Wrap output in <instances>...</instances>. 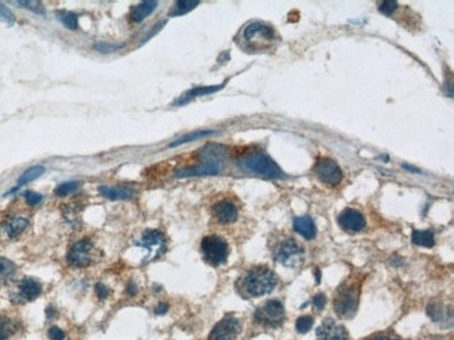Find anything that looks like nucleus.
<instances>
[{"instance_id": "1", "label": "nucleus", "mask_w": 454, "mask_h": 340, "mask_svg": "<svg viewBox=\"0 0 454 340\" xmlns=\"http://www.w3.org/2000/svg\"><path fill=\"white\" fill-rule=\"evenodd\" d=\"M277 275L268 266H253L238 279L236 290L243 299H256L271 293L277 286Z\"/></svg>"}, {"instance_id": "2", "label": "nucleus", "mask_w": 454, "mask_h": 340, "mask_svg": "<svg viewBox=\"0 0 454 340\" xmlns=\"http://www.w3.org/2000/svg\"><path fill=\"white\" fill-rule=\"evenodd\" d=\"M238 39V45L249 53H260L274 49L278 43V35L271 25L263 21H252L243 27Z\"/></svg>"}, {"instance_id": "3", "label": "nucleus", "mask_w": 454, "mask_h": 340, "mask_svg": "<svg viewBox=\"0 0 454 340\" xmlns=\"http://www.w3.org/2000/svg\"><path fill=\"white\" fill-rule=\"evenodd\" d=\"M201 161L188 169L176 172V177H192V176H211L221 173L224 169V151L218 145H208L200 152Z\"/></svg>"}, {"instance_id": "4", "label": "nucleus", "mask_w": 454, "mask_h": 340, "mask_svg": "<svg viewBox=\"0 0 454 340\" xmlns=\"http://www.w3.org/2000/svg\"><path fill=\"white\" fill-rule=\"evenodd\" d=\"M238 165L242 167L243 170L261 176V177H266V179H285L284 172L277 166V163L263 152H254V154L245 156L238 162Z\"/></svg>"}, {"instance_id": "5", "label": "nucleus", "mask_w": 454, "mask_h": 340, "mask_svg": "<svg viewBox=\"0 0 454 340\" xmlns=\"http://www.w3.org/2000/svg\"><path fill=\"white\" fill-rule=\"evenodd\" d=\"M359 305V285L344 283L334 296V311L339 318L351 319L357 314Z\"/></svg>"}, {"instance_id": "6", "label": "nucleus", "mask_w": 454, "mask_h": 340, "mask_svg": "<svg viewBox=\"0 0 454 340\" xmlns=\"http://www.w3.org/2000/svg\"><path fill=\"white\" fill-rule=\"evenodd\" d=\"M272 258L275 262L281 263L287 268H297L303 263L305 250L295 239L285 237L275 244L272 251Z\"/></svg>"}, {"instance_id": "7", "label": "nucleus", "mask_w": 454, "mask_h": 340, "mask_svg": "<svg viewBox=\"0 0 454 340\" xmlns=\"http://www.w3.org/2000/svg\"><path fill=\"white\" fill-rule=\"evenodd\" d=\"M201 255L208 265L211 266H219L226 262L230 257V245L222 237L211 234L201 240L200 244Z\"/></svg>"}, {"instance_id": "8", "label": "nucleus", "mask_w": 454, "mask_h": 340, "mask_svg": "<svg viewBox=\"0 0 454 340\" xmlns=\"http://www.w3.org/2000/svg\"><path fill=\"white\" fill-rule=\"evenodd\" d=\"M254 322L263 328H279L285 321V308L278 300H268L254 311Z\"/></svg>"}, {"instance_id": "9", "label": "nucleus", "mask_w": 454, "mask_h": 340, "mask_svg": "<svg viewBox=\"0 0 454 340\" xmlns=\"http://www.w3.org/2000/svg\"><path fill=\"white\" fill-rule=\"evenodd\" d=\"M98 259V250L90 239L76 241L67 252V262L73 268H87Z\"/></svg>"}, {"instance_id": "10", "label": "nucleus", "mask_w": 454, "mask_h": 340, "mask_svg": "<svg viewBox=\"0 0 454 340\" xmlns=\"http://www.w3.org/2000/svg\"><path fill=\"white\" fill-rule=\"evenodd\" d=\"M136 245H139V247L147 251L144 262H148V261H154V259H157V258L165 254L166 239H165L162 232L155 230V229H150V230H145L143 233L141 239L136 243Z\"/></svg>"}, {"instance_id": "11", "label": "nucleus", "mask_w": 454, "mask_h": 340, "mask_svg": "<svg viewBox=\"0 0 454 340\" xmlns=\"http://www.w3.org/2000/svg\"><path fill=\"white\" fill-rule=\"evenodd\" d=\"M313 172L321 183L328 185H337L343 180V170L338 163L331 158H320L316 162Z\"/></svg>"}, {"instance_id": "12", "label": "nucleus", "mask_w": 454, "mask_h": 340, "mask_svg": "<svg viewBox=\"0 0 454 340\" xmlns=\"http://www.w3.org/2000/svg\"><path fill=\"white\" fill-rule=\"evenodd\" d=\"M242 332L241 321L232 315H226L212 328L207 340H236Z\"/></svg>"}, {"instance_id": "13", "label": "nucleus", "mask_w": 454, "mask_h": 340, "mask_svg": "<svg viewBox=\"0 0 454 340\" xmlns=\"http://www.w3.org/2000/svg\"><path fill=\"white\" fill-rule=\"evenodd\" d=\"M211 216L219 225H232L238 221L239 208L232 199H219L211 207Z\"/></svg>"}, {"instance_id": "14", "label": "nucleus", "mask_w": 454, "mask_h": 340, "mask_svg": "<svg viewBox=\"0 0 454 340\" xmlns=\"http://www.w3.org/2000/svg\"><path fill=\"white\" fill-rule=\"evenodd\" d=\"M317 340H350V334L345 326L335 322L333 318H327L316 330Z\"/></svg>"}, {"instance_id": "15", "label": "nucleus", "mask_w": 454, "mask_h": 340, "mask_svg": "<svg viewBox=\"0 0 454 340\" xmlns=\"http://www.w3.org/2000/svg\"><path fill=\"white\" fill-rule=\"evenodd\" d=\"M338 225L347 232H362L366 226V221L359 211L347 208L338 215Z\"/></svg>"}, {"instance_id": "16", "label": "nucleus", "mask_w": 454, "mask_h": 340, "mask_svg": "<svg viewBox=\"0 0 454 340\" xmlns=\"http://www.w3.org/2000/svg\"><path fill=\"white\" fill-rule=\"evenodd\" d=\"M42 293V285L32 278H25L18 285L17 297L21 301H32L38 299Z\"/></svg>"}, {"instance_id": "17", "label": "nucleus", "mask_w": 454, "mask_h": 340, "mask_svg": "<svg viewBox=\"0 0 454 340\" xmlns=\"http://www.w3.org/2000/svg\"><path fill=\"white\" fill-rule=\"evenodd\" d=\"M98 190L108 199H129L134 195V188L130 185H101Z\"/></svg>"}, {"instance_id": "18", "label": "nucleus", "mask_w": 454, "mask_h": 340, "mask_svg": "<svg viewBox=\"0 0 454 340\" xmlns=\"http://www.w3.org/2000/svg\"><path fill=\"white\" fill-rule=\"evenodd\" d=\"M28 223H30V221L25 216H12V218H9L5 222L3 232L6 233V236L9 239H14V237H17V236H20L21 233L24 232L27 226H28Z\"/></svg>"}, {"instance_id": "19", "label": "nucleus", "mask_w": 454, "mask_h": 340, "mask_svg": "<svg viewBox=\"0 0 454 340\" xmlns=\"http://www.w3.org/2000/svg\"><path fill=\"white\" fill-rule=\"evenodd\" d=\"M294 230L299 233L303 239L313 240L316 237V225L310 216H299L294 219Z\"/></svg>"}, {"instance_id": "20", "label": "nucleus", "mask_w": 454, "mask_h": 340, "mask_svg": "<svg viewBox=\"0 0 454 340\" xmlns=\"http://www.w3.org/2000/svg\"><path fill=\"white\" fill-rule=\"evenodd\" d=\"M224 85L225 83L221 84V85H210V87H197V88H193V90L188 91L186 94H183L178 101L174 102V105H175V106H178V105H183V103H188L189 101H192L193 98H197V96L214 94V92H217V91H219L221 88H224Z\"/></svg>"}, {"instance_id": "21", "label": "nucleus", "mask_w": 454, "mask_h": 340, "mask_svg": "<svg viewBox=\"0 0 454 340\" xmlns=\"http://www.w3.org/2000/svg\"><path fill=\"white\" fill-rule=\"evenodd\" d=\"M158 6V2H141L137 6H134L130 12V20L133 23H141L144 18L151 14Z\"/></svg>"}, {"instance_id": "22", "label": "nucleus", "mask_w": 454, "mask_h": 340, "mask_svg": "<svg viewBox=\"0 0 454 340\" xmlns=\"http://www.w3.org/2000/svg\"><path fill=\"white\" fill-rule=\"evenodd\" d=\"M18 326L20 323L17 319L12 316H0V340L12 339L17 333Z\"/></svg>"}, {"instance_id": "23", "label": "nucleus", "mask_w": 454, "mask_h": 340, "mask_svg": "<svg viewBox=\"0 0 454 340\" xmlns=\"http://www.w3.org/2000/svg\"><path fill=\"white\" fill-rule=\"evenodd\" d=\"M412 243L421 247H433L435 245V234L430 230H418L412 232Z\"/></svg>"}, {"instance_id": "24", "label": "nucleus", "mask_w": 454, "mask_h": 340, "mask_svg": "<svg viewBox=\"0 0 454 340\" xmlns=\"http://www.w3.org/2000/svg\"><path fill=\"white\" fill-rule=\"evenodd\" d=\"M45 172V167L41 166V165H38V166H32L30 169H27L24 173L20 176V179L17 180V185H16V188L14 190H17L18 187H23L24 184H28L31 181H34L36 180L38 177H41Z\"/></svg>"}, {"instance_id": "25", "label": "nucleus", "mask_w": 454, "mask_h": 340, "mask_svg": "<svg viewBox=\"0 0 454 340\" xmlns=\"http://www.w3.org/2000/svg\"><path fill=\"white\" fill-rule=\"evenodd\" d=\"M199 0H181V2H176L175 6H174V10L171 12V17L183 16V14H186L190 10H193L196 6H199Z\"/></svg>"}, {"instance_id": "26", "label": "nucleus", "mask_w": 454, "mask_h": 340, "mask_svg": "<svg viewBox=\"0 0 454 340\" xmlns=\"http://www.w3.org/2000/svg\"><path fill=\"white\" fill-rule=\"evenodd\" d=\"M444 311H446V307L440 301H432L426 307V314L435 322H440L444 319Z\"/></svg>"}, {"instance_id": "27", "label": "nucleus", "mask_w": 454, "mask_h": 340, "mask_svg": "<svg viewBox=\"0 0 454 340\" xmlns=\"http://www.w3.org/2000/svg\"><path fill=\"white\" fill-rule=\"evenodd\" d=\"M56 16H58L62 24L65 25L66 28H69V30L74 31L79 28V17H77V14H74L72 12H58Z\"/></svg>"}, {"instance_id": "28", "label": "nucleus", "mask_w": 454, "mask_h": 340, "mask_svg": "<svg viewBox=\"0 0 454 340\" xmlns=\"http://www.w3.org/2000/svg\"><path fill=\"white\" fill-rule=\"evenodd\" d=\"M16 265L7 259V258L0 257V281H9L16 275Z\"/></svg>"}, {"instance_id": "29", "label": "nucleus", "mask_w": 454, "mask_h": 340, "mask_svg": "<svg viewBox=\"0 0 454 340\" xmlns=\"http://www.w3.org/2000/svg\"><path fill=\"white\" fill-rule=\"evenodd\" d=\"M214 134H217V131H212V130H200V131H194L192 132V134H188V135H185V137L179 138L178 141H174V143L171 144V147H178V145H182V144L196 141V140H199V138L208 137V135H214Z\"/></svg>"}, {"instance_id": "30", "label": "nucleus", "mask_w": 454, "mask_h": 340, "mask_svg": "<svg viewBox=\"0 0 454 340\" xmlns=\"http://www.w3.org/2000/svg\"><path fill=\"white\" fill-rule=\"evenodd\" d=\"M77 187H79V183H76V181H67V183H62L56 187V190H54V194L56 195H59V197H65V195H69V194H72L74 191L77 190Z\"/></svg>"}, {"instance_id": "31", "label": "nucleus", "mask_w": 454, "mask_h": 340, "mask_svg": "<svg viewBox=\"0 0 454 340\" xmlns=\"http://www.w3.org/2000/svg\"><path fill=\"white\" fill-rule=\"evenodd\" d=\"M297 330L299 333H308L309 330L313 326V318L310 315L299 316L297 319Z\"/></svg>"}, {"instance_id": "32", "label": "nucleus", "mask_w": 454, "mask_h": 340, "mask_svg": "<svg viewBox=\"0 0 454 340\" xmlns=\"http://www.w3.org/2000/svg\"><path fill=\"white\" fill-rule=\"evenodd\" d=\"M397 7H399V3H397V2L386 0V2H381L380 5H379V10H380L383 14H386V16H391Z\"/></svg>"}, {"instance_id": "33", "label": "nucleus", "mask_w": 454, "mask_h": 340, "mask_svg": "<svg viewBox=\"0 0 454 340\" xmlns=\"http://www.w3.org/2000/svg\"><path fill=\"white\" fill-rule=\"evenodd\" d=\"M18 5H21L25 9H30L34 13H38V14H43L45 10H43V6L38 2H17Z\"/></svg>"}, {"instance_id": "34", "label": "nucleus", "mask_w": 454, "mask_h": 340, "mask_svg": "<svg viewBox=\"0 0 454 340\" xmlns=\"http://www.w3.org/2000/svg\"><path fill=\"white\" fill-rule=\"evenodd\" d=\"M326 303H327V299H326V294H323V293H319V294H316L313 300H312V304L315 307L317 311H321L324 307H326Z\"/></svg>"}, {"instance_id": "35", "label": "nucleus", "mask_w": 454, "mask_h": 340, "mask_svg": "<svg viewBox=\"0 0 454 340\" xmlns=\"http://www.w3.org/2000/svg\"><path fill=\"white\" fill-rule=\"evenodd\" d=\"M25 199L30 205H38L42 201V195L38 194V192H34V191H27L25 192Z\"/></svg>"}, {"instance_id": "36", "label": "nucleus", "mask_w": 454, "mask_h": 340, "mask_svg": "<svg viewBox=\"0 0 454 340\" xmlns=\"http://www.w3.org/2000/svg\"><path fill=\"white\" fill-rule=\"evenodd\" d=\"M48 336L50 340H63L65 339V332L58 326H52L48 330Z\"/></svg>"}, {"instance_id": "37", "label": "nucleus", "mask_w": 454, "mask_h": 340, "mask_svg": "<svg viewBox=\"0 0 454 340\" xmlns=\"http://www.w3.org/2000/svg\"><path fill=\"white\" fill-rule=\"evenodd\" d=\"M95 292H97V296L99 299H106L109 296V289L105 285L102 283H98L97 286H95Z\"/></svg>"}, {"instance_id": "38", "label": "nucleus", "mask_w": 454, "mask_h": 340, "mask_svg": "<svg viewBox=\"0 0 454 340\" xmlns=\"http://www.w3.org/2000/svg\"><path fill=\"white\" fill-rule=\"evenodd\" d=\"M97 48L101 50V52H112V50H115V49L121 48V46H110V45H105V43H98Z\"/></svg>"}, {"instance_id": "39", "label": "nucleus", "mask_w": 454, "mask_h": 340, "mask_svg": "<svg viewBox=\"0 0 454 340\" xmlns=\"http://www.w3.org/2000/svg\"><path fill=\"white\" fill-rule=\"evenodd\" d=\"M368 340H400L399 337L395 336H391V334H377V336H373Z\"/></svg>"}, {"instance_id": "40", "label": "nucleus", "mask_w": 454, "mask_h": 340, "mask_svg": "<svg viewBox=\"0 0 454 340\" xmlns=\"http://www.w3.org/2000/svg\"><path fill=\"white\" fill-rule=\"evenodd\" d=\"M166 311H168V304H161L155 308V314H157V315H162V314H165Z\"/></svg>"}, {"instance_id": "41", "label": "nucleus", "mask_w": 454, "mask_h": 340, "mask_svg": "<svg viewBox=\"0 0 454 340\" xmlns=\"http://www.w3.org/2000/svg\"><path fill=\"white\" fill-rule=\"evenodd\" d=\"M127 292L130 293V296H134V294L137 293V287H136V285H134V283H130L129 287H127Z\"/></svg>"}, {"instance_id": "42", "label": "nucleus", "mask_w": 454, "mask_h": 340, "mask_svg": "<svg viewBox=\"0 0 454 340\" xmlns=\"http://www.w3.org/2000/svg\"><path fill=\"white\" fill-rule=\"evenodd\" d=\"M316 278H317V282H320V270L316 269Z\"/></svg>"}, {"instance_id": "43", "label": "nucleus", "mask_w": 454, "mask_h": 340, "mask_svg": "<svg viewBox=\"0 0 454 340\" xmlns=\"http://www.w3.org/2000/svg\"><path fill=\"white\" fill-rule=\"evenodd\" d=\"M430 340H444L443 337H435V339H430Z\"/></svg>"}]
</instances>
